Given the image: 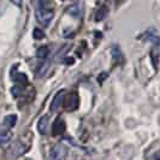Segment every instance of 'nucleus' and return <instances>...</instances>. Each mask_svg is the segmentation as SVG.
I'll list each match as a JSON object with an SVG mask.
<instances>
[{"mask_svg": "<svg viewBox=\"0 0 160 160\" xmlns=\"http://www.w3.org/2000/svg\"><path fill=\"white\" fill-rule=\"evenodd\" d=\"M53 16H54V11L52 8H48L41 5L40 8L36 10V19L39 23L45 27H47L48 24L51 23Z\"/></svg>", "mask_w": 160, "mask_h": 160, "instance_id": "f257e3e1", "label": "nucleus"}, {"mask_svg": "<svg viewBox=\"0 0 160 160\" xmlns=\"http://www.w3.org/2000/svg\"><path fill=\"white\" fill-rule=\"evenodd\" d=\"M66 155H68V148L62 143L54 144L49 151L51 160H65Z\"/></svg>", "mask_w": 160, "mask_h": 160, "instance_id": "f03ea898", "label": "nucleus"}, {"mask_svg": "<svg viewBox=\"0 0 160 160\" xmlns=\"http://www.w3.org/2000/svg\"><path fill=\"white\" fill-rule=\"evenodd\" d=\"M78 102H80V99L78 95L76 93H70L69 95L64 96V100H63V106L68 112H71L75 111L77 107H78Z\"/></svg>", "mask_w": 160, "mask_h": 160, "instance_id": "7ed1b4c3", "label": "nucleus"}, {"mask_svg": "<svg viewBox=\"0 0 160 160\" xmlns=\"http://www.w3.org/2000/svg\"><path fill=\"white\" fill-rule=\"evenodd\" d=\"M27 151V147L24 146L21 141H16L8 147V157H12V158H16V157H19L24 154Z\"/></svg>", "mask_w": 160, "mask_h": 160, "instance_id": "20e7f679", "label": "nucleus"}, {"mask_svg": "<svg viewBox=\"0 0 160 160\" xmlns=\"http://www.w3.org/2000/svg\"><path fill=\"white\" fill-rule=\"evenodd\" d=\"M64 96H65V90L64 89H62V90H59L58 93H57L54 98H53V100H52V104H51V111L53 112V111H57L62 104H63V100H64Z\"/></svg>", "mask_w": 160, "mask_h": 160, "instance_id": "39448f33", "label": "nucleus"}, {"mask_svg": "<svg viewBox=\"0 0 160 160\" xmlns=\"http://www.w3.org/2000/svg\"><path fill=\"white\" fill-rule=\"evenodd\" d=\"M65 130H66V125H65V122L60 117L57 118L53 123V128H52V134L54 136H58V135H62L64 134Z\"/></svg>", "mask_w": 160, "mask_h": 160, "instance_id": "423d86ee", "label": "nucleus"}, {"mask_svg": "<svg viewBox=\"0 0 160 160\" xmlns=\"http://www.w3.org/2000/svg\"><path fill=\"white\" fill-rule=\"evenodd\" d=\"M12 137V132L6 125H0V143H5Z\"/></svg>", "mask_w": 160, "mask_h": 160, "instance_id": "0eeeda50", "label": "nucleus"}, {"mask_svg": "<svg viewBox=\"0 0 160 160\" xmlns=\"http://www.w3.org/2000/svg\"><path fill=\"white\" fill-rule=\"evenodd\" d=\"M151 59H152L154 68L157 69L158 68V62H159V45L158 42H155L154 47L151 49Z\"/></svg>", "mask_w": 160, "mask_h": 160, "instance_id": "6e6552de", "label": "nucleus"}, {"mask_svg": "<svg viewBox=\"0 0 160 160\" xmlns=\"http://www.w3.org/2000/svg\"><path fill=\"white\" fill-rule=\"evenodd\" d=\"M47 127H48V117L47 116H42L40 119H39V123H38V130L40 134H46L47 131Z\"/></svg>", "mask_w": 160, "mask_h": 160, "instance_id": "1a4fd4ad", "label": "nucleus"}, {"mask_svg": "<svg viewBox=\"0 0 160 160\" xmlns=\"http://www.w3.org/2000/svg\"><path fill=\"white\" fill-rule=\"evenodd\" d=\"M17 123V116L16 114H8L4 118V125H6L8 128L15 127Z\"/></svg>", "mask_w": 160, "mask_h": 160, "instance_id": "9d476101", "label": "nucleus"}, {"mask_svg": "<svg viewBox=\"0 0 160 160\" xmlns=\"http://www.w3.org/2000/svg\"><path fill=\"white\" fill-rule=\"evenodd\" d=\"M13 80H15V82L19 83V84H23V86H25V84L28 83V77H27V75H25V73H22V72L16 73V75L13 76Z\"/></svg>", "mask_w": 160, "mask_h": 160, "instance_id": "9b49d317", "label": "nucleus"}, {"mask_svg": "<svg viewBox=\"0 0 160 160\" xmlns=\"http://www.w3.org/2000/svg\"><path fill=\"white\" fill-rule=\"evenodd\" d=\"M48 68H49V63H48V62L41 63V64L39 65V68H38V70H36V76H38V77H42V76L46 73Z\"/></svg>", "mask_w": 160, "mask_h": 160, "instance_id": "f8f14e48", "label": "nucleus"}, {"mask_svg": "<svg viewBox=\"0 0 160 160\" xmlns=\"http://www.w3.org/2000/svg\"><path fill=\"white\" fill-rule=\"evenodd\" d=\"M68 12L72 15V16L75 17H80L81 12H82V8H81V5L80 4H76V5H72L70 8H68Z\"/></svg>", "mask_w": 160, "mask_h": 160, "instance_id": "ddd939ff", "label": "nucleus"}, {"mask_svg": "<svg viewBox=\"0 0 160 160\" xmlns=\"http://www.w3.org/2000/svg\"><path fill=\"white\" fill-rule=\"evenodd\" d=\"M48 54H49V48L47 46H42L36 52V56H38L39 59H46L48 57Z\"/></svg>", "mask_w": 160, "mask_h": 160, "instance_id": "4468645a", "label": "nucleus"}, {"mask_svg": "<svg viewBox=\"0 0 160 160\" xmlns=\"http://www.w3.org/2000/svg\"><path fill=\"white\" fill-rule=\"evenodd\" d=\"M107 12H108V8H106V6H102V8H100L98 10V12H96L95 15V21H102L105 17L107 16Z\"/></svg>", "mask_w": 160, "mask_h": 160, "instance_id": "2eb2a0df", "label": "nucleus"}, {"mask_svg": "<svg viewBox=\"0 0 160 160\" xmlns=\"http://www.w3.org/2000/svg\"><path fill=\"white\" fill-rule=\"evenodd\" d=\"M32 36L35 40H41L45 38V32H43V30H41L40 28H35L32 30Z\"/></svg>", "mask_w": 160, "mask_h": 160, "instance_id": "dca6fc26", "label": "nucleus"}, {"mask_svg": "<svg viewBox=\"0 0 160 160\" xmlns=\"http://www.w3.org/2000/svg\"><path fill=\"white\" fill-rule=\"evenodd\" d=\"M112 56L113 58L116 59V60H118V58H122V54H120V52H119V48L118 47H114L112 49Z\"/></svg>", "mask_w": 160, "mask_h": 160, "instance_id": "f3484780", "label": "nucleus"}, {"mask_svg": "<svg viewBox=\"0 0 160 160\" xmlns=\"http://www.w3.org/2000/svg\"><path fill=\"white\" fill-rule=\"evenodd\" d=\"M153 155L151 157V160H160V154H159V148H157L155 151H152Z\"/></svg>", "mask_w": 160, "mask_h": 160, "instance_id": "a211bd4d", "label": "nucleus"}, {"mask_svg": "<svg viewBox=\"0 0 160 160\" xmlns=\"http://www.w3.org/2000/svg\"><path fill=\"white\" fill-rule=\"evenodd\" d=\"M11 92H12V95L15 96V98H18V96L21 95V89L18 88V87H13V88L11 89Z\"/></svg>", "mask_w": 160, "mask_h": 160, "instance_id": "6ab92c4d", "label": "nucleus"}, {"mask_svg": "<svg viewBox=\"0 0 160 160\" xmlns=\"http://www.w3.org/2000/svg\"><path fill=\"white\" fill-rule=\"evenodd\" d=\"M106 78H107V73H106V72H102L101 75H99V77H98V82H99V83H102Z\"/></svg>", "mask_w": 160, "mask_h": 160, "instance_id": "aec40b11", "label": "nucleus"}, {"mask_svg": "<svg viewBox=\"0 0 160 160\" xmlns=\"http://www.w3.org/2000/svg\"><path fill=\"white\" fill-rule=\"evenodd\" d=\"M64 62L68 65H71V64H73V63H75V59H73V58H66Z\"/></svg>", "mask_w": 160, "mask_h": 160, "instance_id": "412c9836", "label": "nucleus"}, {"mask_svg": "<svg viewBox=\"0 0 160 160\" xmlns=\"http://www.w3.org/2000/svg\"><path fill=\"white\" fill-rule=\"evenodd\" d=\"M12 4H15L16 6H21L22 5V0H11Z\"/></svg>", "mask_w": 160, "mask_h": 160, "instance_id": "4be33fe9", "label": "nucleus"}, {"mask_svg": "<svg viewBox=\"0 0 160 160\" xmlns=\"http://www.w3.org/2000/svg\"><path fill=\"white\" fill-rule=\"evenodd\" d=\"M124 1H125V0H117V2H118V5H119V4H122V2H124Z\"/></svg>", "mask_w": 160, "mask_h": 160, "instance_id": "5701e85b", "label": "nucleus"}]
</instances>
